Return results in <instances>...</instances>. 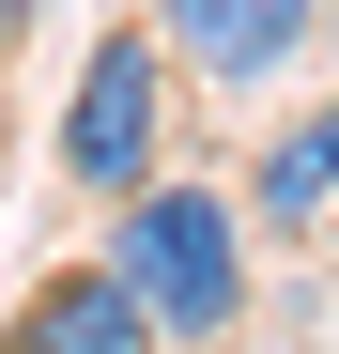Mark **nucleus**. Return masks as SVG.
Wrapping results in <instances>:
<instances>
[{
  "instance_id": "nucleus-1",
  "label": "nucleus",
  "mask_w": 339,
  "mask_h": 354,
  "mask_svg": "<svg viewBox=\"0 0 339 354\" xmlns=\"http://www.w3.org/2000/svg\"><path fill=\"white\" fill-rule=\"evenodd\" d=\"M108 277L154 308V339H232L247 324V216H232V185H154L139 169V201H108Z\"/></svg>"
},
{
  "instance_id": "nucleus-2",
  "label": "nucleus",
  "mask_w": 339,
  "mask_h": 354,
  "mask_svg": "<svg viewBox=\"0 0 339 354\" xmlns=\"http://www.w3.org/2000/svg\"><path fill=\"white\" fill-rule=\"evenodd\" d=\"M154 139H170V46L154 31H108L93 62H77V108H62V185L124 201L139 169H154Z\"/></svg>"
},
{
  "instance_id": "nucleus-3",
  "label": "nucleus",
  "mask_w": 339,
  "mask_h": 354,
  "mask_svg": "<svg viewBox=\"0 0 339 354\" xmlns=\"http://www.w3.org/2000/svg\"><path fill=\"white\" fill-rule=\"evenodd\" d=\"M309 31H324V0H154V46L216 93H262L277 62H309Z\"/></svg>"
},
{
  "instance_id": "nucleus-4",
  "label": "nucleus",
  "mask_w": 339,
  "mask_h": 354,
  "mask_svg": "<svg viewBox=\"0 0 339 354\" xmlns=\"http://www.w3.org/2000/svg\"><path fill=\"white\" fill-rule=\"evenodd\" d=\"M0 354H154V308H139L108 262H77V277H46L31 308H16V339H0Z\"/></svg>"
},
{
  "instance_id": "nucleus-5",
  "label": "nucleus",
  "mask_w": 339,
  "mask_h": 354,
  "mask_svg": "<svg viewBox=\"0 0 339 354\" xmlns=\"http://www.w3.org/2000/svg\"><path fill=\"white\" fill-rule=\"evenodd\" d=\"M247 216H262V231H324V216H339V93L309 108V124H277V139H262Z\"/></svg>"
},
{
  "instance_id": "nucleus-6",
  "label": "nucleus",
  "mask_w": 339,
  "mask_h": 354,
  "mask_svg": "<svg viewBox=\"0 0 339 354\" xmlns=\"http://www.w3.org/2000/svg\"><path fill=\"white\" fill-rule=\"evenodd\" d=\"M16 31H31V0H0V46H16Z\"/></svg>"
},
{
  "instance_id": "nucleus-7",
  "label": "nucleus",
  "mask_w": 339,
  "mask_h": 354,
  "mask_svg": "<svg viewBox=\"0 0 339 354\" xmlns=\"http://www.w3.org/2000/svg\"><path fill=\"white\" fill-rule=\"evenodd\" d=\"M324 46H339V0H324Z\"/></svg>"
}]
</instances>
